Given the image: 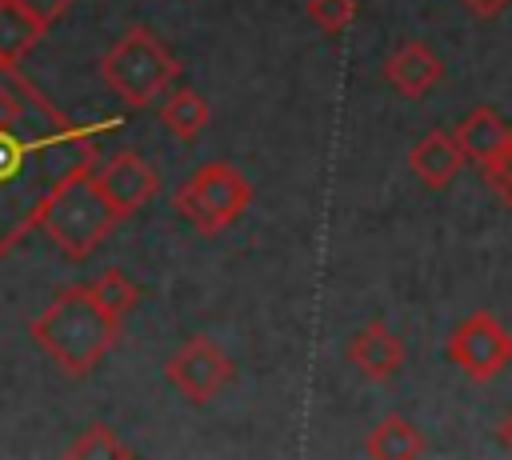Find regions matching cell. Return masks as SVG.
<instances>
[{
    "instance_id": "obj_8",
    "label": "cell",
    "mask_w": 512,
    "mask_h": 460,
    "mask_svg": "<svg viewBox=\"0 0 512 460\" xmlns=\"http://www.w3.org/2000/svg\"><path fill=\"white\" fill-rule=\"evenodd\" d=\"M92 172H96V184H100V192L108 196V204L116 208L120 220L136 216V212H140L144 204H152L156 192H160V172H156V164L144 160V156L132 152V148H120V152H112L108 160H96Z\"/></svg>"
},
{
    "instance_id": "obj_6",
    "label": "cell",
    "mask_w": 512,
    "mask_h": 460,
    "mask_svg": "<svg viewBox=\"0 0 512 460\" xmlns=\"http://www.w3.org/2000/svg\"><path fill=\"white\" fill-rule=\"evenodd\" d=\"M444 356L456 372H464V380L488 384L512 364V332L488 308H476L448 332Z\"/></svg>"
},
{
    "instance_id": "obj_18",
    "label": "cell",
    "mask_w": 512,
    "mask_h": 460,
    "mask_svg": "<svg viewBox=\"0 0 512 460\" xmlns=\"http://www.w3.org/2000/svg\"><path fill=\"white\" fill-rule=\"evenodd\" d=\"M304 16L324 32V36H344L356 16H360V0H304Z\"/></svg>"
},
{
    "instance_id": "obj_5",
    "label": "cell",
    "mask_w": 512,
    "mask_h": 460,
    "mask_svg": "<svg viewBox=\"0 0 512 460\" xmlns=\"http://www.w3.org/2000/svg\"><path fill=\"white\" fill-rule=\"evenodd\" d=\"M172 208L200 236H220L252 208V180L232 160H208L176 188Z\"/></svg>"
},
{
    "instance_id": "obj_1",
    "label": "cell",
    "mask_w": 512,
    "mask_h": 460,
    "mask_svg": "<svg viewBox=\"0 0 512 460\" xmlns=\"http://www.w3.org/2000/svg\"><path fill=\"white\" fill-rule=\"evenodd\" d=\"M100 128L64 116L20 64H0V256L28 232L48 192L84 160H96Z\"/></svg>"
},
{
    "instance_id": "obj_21",
    "label": "cell",
    "mask_w": 512,
    "mask_h": 460,
    "mask_svg": "<svg viewBox=\"0 0 512 460\" xmlns=\"http://www.w3.org/2000/svg\"><path fill=\"white\" fill-rule=\"evenodd\" d=\"M464 4V12L472 16V20H496L512 0H460Z\"/></svg>"
},
{
    "instance_id": "obj_16",
    "label": "cell",
    "mask_w": 512,
    "mask_h": 460,
    "mask_svg": "<svg viewBox=\"0 0 512 460\" xmlns=\"http://www.w3.org/2000/svg\"><path fill=\"white\" fill-rule=\"evenodd\" d=\"M64 456H80V460H112V456H132V448L120 440V432L104 420H92L76 432V440L64 448Z\"/></svg>"
},
{
    "instance_id": "obj_9",
    "label": "cell",
    "mask_w": 512,
    "mask_h": 460,
    "mask_svg": "<svg viewBox=\"0 0 512 460\" xmlns=\"http://www.w3.org/2000/svg\"><path fill=\"white\" fill-rule=\"evenodd\" d=\"M344 360L356 368L360 380H368V384H388L392 376H400V368H404V360H408V348H404V340L388 328L384 316H372L368 324H360V328L348 336Z\"/></svg>"
},
{
    "instance_id": "obj_11",
    "label": "cell",
    "mask_w": 512,
    "mask_h": 460,
    "mask_svg": "<svg viewBox=\"0 0 512 460\" xmlns=\"http://www.w3.org/2000/svg\"><path fill=\"white\" fill-rule=\"evenodd\" d=\"M464 164H468L464 148H460L456 136L444 132V128H432L428 136H420V140L408 148V172H412V176L420 180V188H428V192L452 188L456 176L464 172Z\"/></svg>"
},
{
    "instance_id": "obj_20",
    "label": "cell",
    "mask_w": 512,
    "mask_h": 460,
    "mask_svg": "<svg viewBox=\"0 0 512 460\" xmlns=\"http://www.w3.org/2000/svg\"><path fill=\"white\" fill-rule=\"evenodd\" d=\"M12 4H16L28 20H36V24L48 32L56 20H64V16L72 12V4H76V0H12Z\"/></svg>"
},
{
    "instance_id": "obj_10",
    "label": "cell",
    "mask_w": 512,
    "mask_h": 460,
    "mask_svg": "<svg viewBox=\"0 0 512 460\" xmlns=\"http://www.w3.org/2000/svg\"><path fill=\"white\" fill-rule=\"evenodd\" d=\"M380 76H384V84L400 100H424L432 88H440V80L448 76V68H444V60H440V52L432 44H424V40L412 36V40L392 44V52L380 64Z\"/></svg>"
},
{
    "instance_id": "obj_2",
    "label": "cell",
    "mask_w": 512,
    "mask_h": 460,
    "mask_svg": "<svg viewBox=\"0 0 512 460\" xmlns=\"http://www.w3.org/2000/svg\"><path fill=\"white\" fill-rule=\"evenodd\" d=\"M124 332V316L108 312L96 292L84 284H64L52 292V300L28 320V336L32 344L68 376V380H84L92 376L104 356L116 348Z\"/></svg>"
},
{
    "instance_id": "obj_7",
    "label": "cell",
    "mask_w": 512,
    "mask_h": 460,
    "mask_svg": "<svg viewBox=\"0 0 512 460\" xmlns=\"http://www.w3.org/2000/svg\"><path fill=\"white\" fill-rule=\"evenodd\" d=\"M164 380L188 400V404H212L232 380H236V360L208 336L192 332L168 360H164Z\"/></svg>"
},
{
    "instance_id": "obj_17",
    "label": "cell",
    "mask_w": 512,
    "mask_h": 460,
    "mask_svg": "<svg viewBox=\"0 0 512 460\" xmlns=\"http://www.w3.org/2000/svg\"><path fill=\"white\" fill-rule=\"evenodd\" d=\"M88 288H92L96 300H100L108 312H116V316H128V312L144 300V288H140L124 268H104L96 280H88Z\"/></svg>"
},
{
    "instance_id": "obj_15",
    "label": "cell",
    "mask_w": 512,
    "mask_h": 460,
    "mask_svg": "<svg viewBox=\"0 0 512 460\" xmlns=\"http://www.w3.org/2000/svg\"><path fill=\"white\" fill-rule=\"evenodd\" d=\"M48 32L28 20L12 0H0V64H20Z\"/></svg>"
},
{
    "instance_id": "obj_13",
    "label": "cell",
    "mask_w": 512,
    "mask_h": 460,
    "mask_svg": "<svg viewBox=\"0 0 512 460\" xmlns=\"http://www.w3.org/2000/svg\"><path fill=\"white\" fill-rule=\"evenodd\" d=\"M156 116H160V124H164L168 136L192 144V140H200V132L208 128L212 108H208V100H204L196 88H188V84H172V88L160 96Z\"/></svg>"
},
{
    "instance_id": "obj_3",
    "label": "cell",
    "mask_w": 512,
    "mask_h": 460,
    "mask_svg": "<svg viewBox=\"0 0 512 460\" xmlns=\"http://www.w3.org/2000/svg\"><path fill=\"white\" fill-rule=\"evenodd\" d=\"M96 160H84V164H76L52 192H48V200L40 204V212H36V232H44L56 248H60V256H68V260H88L108 236H112V228L116 224H124L120 216H116V208L108 204V196L100 192V184H96Z\"/></svg>"
},
{
    "instance_id": "obj_14",
    "label": "cell",
    "mask_w": 512,
    "mask_h": 460,
    "mask_svg": "<svg viewBox=\"0 0 512 460\" xmlns=\"http://www.w3.org/2000/svg\"><path fill=\"white\" fill-rule=\"evenodd\" d=\"M364 452L376 460H416L428 452V440L408 416L392 412V416L372 424V432L364 436Z\"/></svg>"
},
{
    "instance_id": "obj_19",
    "label": "cell",
    "mask_w": 512,
    "mask_h": 460,
    "mask_svg": "<svg viewBox=\"0 0 512 460\" xmlns=\"http://www.w3.org/2000/svg\"><path fill=\"white\" fill-rule=\"evenodd\" d=\"M480 176H484V184L500 196V204L512 212V140H508V148L496 156V164H488Z\"/></svg>"
},
{
    "instance_id": "obj_12",
    "label": "cell",
    "mask_w": 512,
    "mask_h": 460,
    "mask_svg": "<svg viewBox=\"0 0 512 460\" xmlns=\"http://www.w3.org/2000/svg\"><path fill=\"white\" fill-rule=\"evenodd\" d=\"M452 136H456V144L464 148L468 164H476V168L484 172V168L496 164V156L508 148L512 124H508L492 104H476L472 112H464V120L452 128Z\"/></svg>"
},
{
    "instance_id": "obj_4",
    "label": "cell",
    "mask_w": 512,
    "mask_h": 460,
    "mask_svg": "<svg viewBox=\"0 0 512 460\" xmlns=\"http://www.w3.org/2000/svg\"><path fill=\"white\" fill-rule=\"evenodd\" d=\"M100 84L132 112L156 108L160 96L180 80V60L148 24H128L96 60Z\"/></svg>"
},
{
    "instance_id": "obj_22",
    "label": "cell",
    "mask_w": 512,
    "mask_h": 460,
    "mask_svg": "<svg viewBox=\"0 0 512 460\" xmlns=\"http://www.w3.org/2000/svg\"><path fill=\"white\" fill-rule=\"evenodd\" d=\"M496 436H500V444H504V448L512 452V412H508V416L500 420V428H496Z\"/></svg>"
}]
</instances>
